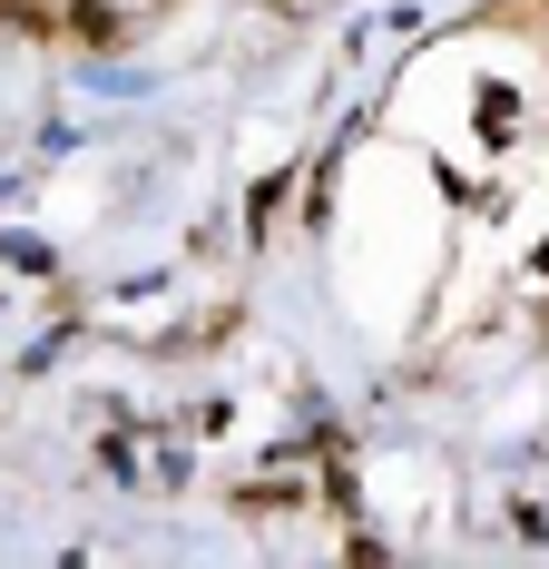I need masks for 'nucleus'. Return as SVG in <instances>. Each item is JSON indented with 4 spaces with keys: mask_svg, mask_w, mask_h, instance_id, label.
Instances as JSON below:
<instances>
[{
    "mask_svg": "<svg viewBox=\"0 0 549 569\" xmlns=\"http://www.w3.org/2000/svg\"><path fill=\"white\" fill-rule=\"evenodd\" d=\"M236 511H295V481H256V491H236Z\"/></svg>",
    "mask_w": 549,
    "mask_h": 569,
    "instance_id": "2",
    "label": "nucleus"
},
{
    "mask_svg": "<svg viewBox=\"0 0 549 569\" xmlns=\"http://www.w3.org/2000/svg\"><path fill=\"white\" fill-rule=\"evenodd\" d=\"M69 40H89V50H118L128 30H118V10H109V0H69Z\"/></svg>",
    "mask_w": 549,
    "mask_h": 569,
    "instance_id": "1",
    "label": "nucleus"
}]
</instances>
